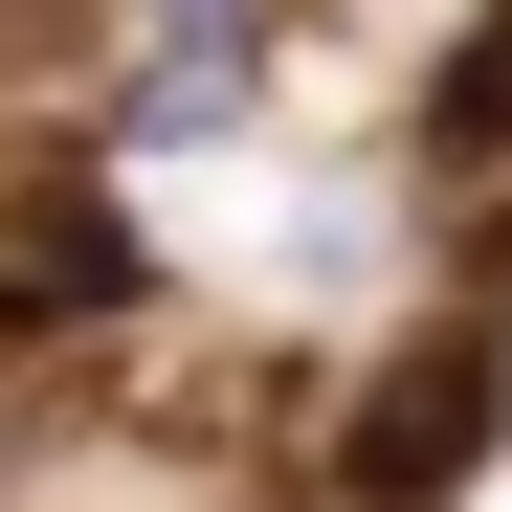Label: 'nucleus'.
I'll return each mask as SVG.
<instances>
[{"mask_svg":"<svg viewBox=\"0 0 512 512\" xmlns=\"http://www.w3.org/2000/svg\"><path fill=\"white\" fill-rule=\"evenodd\" d=\"M490 379H512L490 334H423V357H401V379L357 401V446H334V490H357V512H423V490H446V468L490 446Z\"/></svg>","mask_w":512,"mask_h":512,"instance_id":"f257e3e1","label":"nucleus"},{"mask_svg":"<svg viewBox=\"0 0 512 512\" xmlns=\"http://www.w3.org/2000/svg\"><path fill=\"white\" fill-rule=\"evenodd\" d=\"M423 156H446V179H490V156H512V0L446 45V90H423Z\"/></svg>","mask_w":512,"mask_h":512,"instance_id":"f03ea898","label":"nucleus"},{"mask_svg":"<svg viewBox=\"0 0 512 512\" xmlns=\"http://www.w3.org/2000/svg\"><path fill=\"white\" fill-rule=\"evenodd\" d=\"M90 45V0H0V90H23V67H67Z\"/></svg>","mask_w":512,"mask_h":512,"instance_id":"7ed1b4c3","label":"nucleus"}]
</instances>
